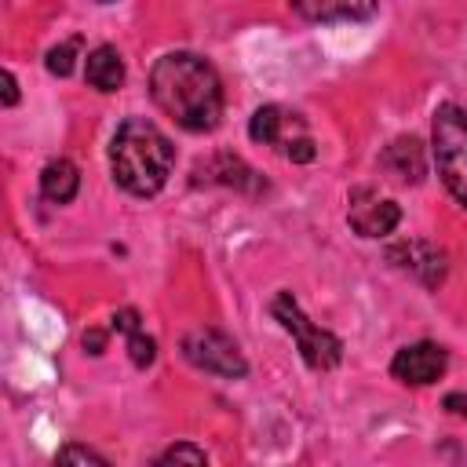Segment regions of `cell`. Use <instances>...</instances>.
Listing matches in <instances>:
<instances>
[{"label": "cell", "instance_id": "cell-1", "mask_svg": "<svg viewBox=\"0 0 467 467\" xmlns=\"http://www.w3.org/2000/svg\"><path fill=\"white\" fill-rule=\"evenodd\" d=\"M150 95L182 131H212L223 117V80L193 51L161 55L150 69Z\"/></svg>", "mask_w": 467, "mask_h": 467}, {"label": "cell", "instance_id": "cell-2", "mask_svg": "<svg viewBox=\"0 0 467 467\" xmlns=\"http://www.w3.org/2000/svg\"><path fill=\"white\" fill-rule=\"evenodd\" d=\"M175 168L171 139L146 117H128L109 142V171L131 197H153Z\"/></svg>", "mask_w": 467, "mask_h": 467}, {"label": "cell", "instance_id": "cell-3", "mask_svg": "<svg viewBox=\"0 0 467 467\" xmlns=\"http://www.w3.org/2000/svg\"><path fill=\"white\" fill-rule=\"evenodd\" d=\"M431 150L445 190L467 208V109L441 102L431 124Z\"/></svg>", "mask_w": 467, "mask_h": 467}, {"label": "cell", "instance_id": "cell-4", "mask_svg": "<svg viewBox=\"0 0 467 467\" xmlns=\"http://www.w3.org/2000/svg\"><path fill=\"white\" fill-rule=\"evenodd\" d=\"M270 314H274V321L296 339L299 358L306 361V368H314V372H328V368H336V365L343 361V339L332 336L328 328L314 325V321L303 314V306L296 303L292 292H277L274 303H270Z\"/></svg>", "mask_w": 467, "mask_h": 467}, {"label": "cell", "instance_id": "cell-5", "mask_svg": "<svg viewBox=\"0 0 467 467\" xmlns=\"http://www.w3.org/2000/svg\"><path fill=\"white\" fill-rule=\"evenodd\" d=\"M248 135H252V142H259V146L281 150V153H285L288 161H296V164H306V161L317 157V146H314V139H310L303 117H299V113H288V109H281V106H259V109L252 113V120H248Z\"/></svg>", "mask_w": 467, "mask_h": 467}, {"label": "cell", "instance_id": "cell-6", "mask_svg": "<svg viewBox=\"0 0 467 467\" xmlns=\"http://www.w3.org/2000/svg\"><path fill=\"white\" fill-rule=\"evenodd\" d=\"M182 358L193 368L212 372V376H223V379H241L248 372V361L241 358L237 343L226 332H219V328H193L182 339Z\"/></svg>", "mask_w": 467, "mask_h": 467}, {"label": "cell", "instance_id": "cell-7", "mask_svg": "<svg viewBox=\"0 0 467 467\" xmlns=\"http://www.w3.org/2000/svg\"><path fill=\"white\" fill-rule=\"evenodd\" d=\"M347 223H350V230L361 234V237H387V234H394V226L401 223V208H398L390 197H383V193H376V190H368V186H358V190L350 193Z\"/></svg>", "mask_w": 467, "mask_h": 467}, {"label": "cell", "instance_id": "cell-8", "mask_svg": "<svg viewBox=\"0 0 467 467\" xmlns=\"http://www.w3.org/2000/svg\"><path fill=\"white\" fill-rule=\"evenodd\" d=\"M387 263L398 266V270H405V274H412L423 288H438L445 281V270H449L445 252L438 244H431V241H420V237H409V241L390 244L387 248Z\"/></svg>", "mask_w": 467, "mask_h": 467}, {"label": "cell", "instance_id": "cell-9", "mask_svg": "<svg viewBox=\"0 0 467 467\" xmlns=\"http://www.w3.org/2000/svg\"><path fill=\"white\" fill-rule=\"evenodd\" d=\"M445 368H449V350L441 343H431V339L401 347L390 361V376L401 383H412V387H427V383L441 379Z\"/></svg>", "mask_w": 467, "mask_h": 467}, {"label": "cell", "instance_id": "cell-10", "mask_svg": "<svg viewBox=\"0 0 467 467\" xmlns=\"http://www.w3.org/2000/svg\"><path fill=\"white\" fill-rule=\"evenodd\" d=\"M306 22H365L376 15V0H288Z\"/></svg>", "mask_w": 467, "mask_h": 467}, {"label": "cell", "instance_id": "cell-11", "mask_svg": "<svg viewBox=\"0 0 467 467\" xmlns=\"http://www.w3.org/2000/svg\"><path fill=\"white\" fill-rule=\"evenodd\" d=\"M197 179H204V182H219V186H237V190H252V193H259L263 190V179L241 161V157H230V153H219V157H212V161H204V164H197V171H193Z\"/></svg>", "mask_w": 467, "mask_h": 467}, {"label": "cell", "instance_id": "cell-12", "mask_svg": "<svg viewBox=\"0 0 467 467\" xmlns=\"http://www.w3.org/2000/svg\"><path fill=\"white\" fill-rule=\"evenodd\" d=\"M379 164H383L387 171H394L398 179H405V182H420V179L427 175L423 142H420L416 135H401V139H394V142L383 150Z\"/></svg>", "mask_w": 467, "mask_h": 467}, {"label": "cell", "instance_id": "cell-13", "mask_svg": "<svg viewBox=\"0 0 467 467\" xmlns=\"http://www.w3.org/2000/svg\"><path fill=\"white\" fill-rule=\"evenodd\" d=\"M84 77H88V84L95 91H106V95L117 91L124 84V58H120V51L113 44H99L95 51H88Z\"/></svg>", "mask_w": 467, "mask_h": 467}, {"label": "cell", "instance_id": "cell-14", "mask_svg": "<svg viewBox=\"0 0 467 467\" xmlns=\"http://www.w3.org/2000/svg\"><path fill=\"white\" fill-rule=\"evenodd\" d=\"M80 190V171L69 157H51L44 168H40V193L44 201L51 204H69Z\"/></svg>", "mask_w": 467, "mask_h": 467}, {"label": "cell", "instance_id": "cell-15", "mask_svg": "<svg viewBox=\"0 0 467 467\" xmlns=\"http://www.w3.org/2000/svg\"><path fill=\"white\" fill-rule=\"evenodd\" d=\"M77 58H80V36H69V40L55 44V47L47 51L44 66H47V73H55V77H69L73 66H77Z\"/></svg>", "mask_w": 467, "mask_h": 467}, {"label": "cell", "instance_id": "cell-16", "mask_svg": "<svg viewBox=\"0 0 467 467\" xmlns=\"http://www.w3.org/2000/svg\"><path fill=\"white\" fill-rule=\"evenodd\" d=\"M128 358L135 368H150L157 361V343L142 328H135V332H128Z\"/></svg>", "mask_w": 467, "mask_h": 467}, {"label": "cell", "instance_id": "cell-17", "mask_svg": "<svg viewBox=\"0 0 467 467\" xmlns=\"http://www.w3.org/2000/svg\"><path fill=\"white\" fill-rule=\"evenodd\" d=\"M208 456H204V449H197V445H171V449H164L161 456H157V463H204Z\"/></svg>", "mask_w": 467, "mask_h": 467}, {"label": "cell", "instance_id": "cell-18", "mask_svg": "<svg viewBox=\"0 0 467 467\" xmlns=\"http://www.w3.org/2000/svg\"><path fill=\"white\" fill-rule=\"evenodd\" d=\"M55 460L58 463H106V456H99L95 449H84V445H62Z\"/></svg>", "mask_w": 467, "mask_h": 467}, {"label": "cell", "instance_id": "cell-19", "mask_svg": "<svg viewBox=\"0 0 467 467\" xmlns=\"http://www.w3.org/2000/svg\"><path fill=\"white\" fill-rule=\"evenodd\" d=\"M113 328H117V332H124V336H128V332H135V328H142V325H139V310H131V306L117 310V314H113Z\"/></svg>", "mask_w": 467, "mask_h": 467}, {"label": "cell", "instance_id": "cell-20", "mask_svg": "<svg viewBox=\"0 0 467 467\" xmlns=\"http://www.w3.org/2000/svg\"><path fill=\"white\" fill-rule=\"evenodd\" d=\"M441 409L452 412V416H463V420H467V390H452V394H445V398H441Z\"/></svg>", "mask_w": 467, "mask_h": 467}, {"label": "cell", "instance_id": "cell-21", "mask_svg": "<svg viewBox=\"0 0 467 467\" xmlns=\"http://www.w3.org/2000/svg\"><path fill=\"white\" fill-rule=\"evenodd\" d=\"M84 350H88V354H102V350H106V332H99V328L84 332Z\"/></svg>", "mask_w": 467, "mask_h": 467}, {"label": "cell", "instance_id": "cell-22", "mask_svg": "<svg viewBox=\"0 0 467 467\" xmlns=\"http://www.w3.org/2000/svg\"><path fill=\"white\" fill-rule=\"evenodd\" d=\"M18 102V80L11 69H4V106H15Z\"/></svg>", "mask_w": 467, "mask_h": 467}, {"label": "cell", "instance_id": "cell-23", "mask_svg": "<svg viewBox=\"0 0 467 467\" xmlns=\"http://www.w3.org/2000/svg\"><path fill=\"white\" fill-rule=\"evenodd\" d=\"M99 4H113V0H99Z\"/></svg>", "mask_w": 467, "mask_h": 467}]
</instances>
